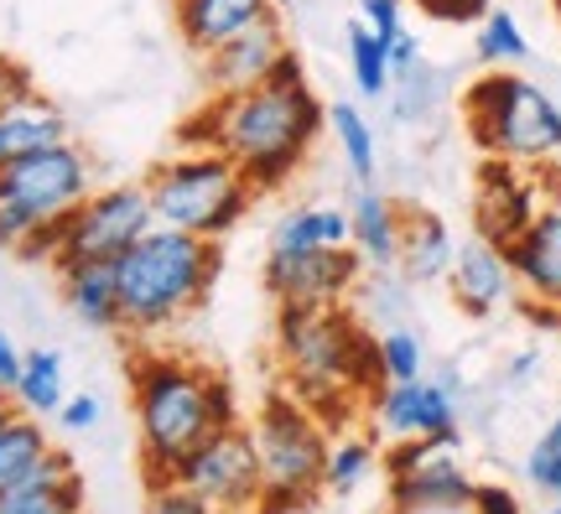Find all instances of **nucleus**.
I'll return each instance as SVG.
<instances>
[{
    "label": "nucleus",
    "instance_id": "f257e3e1",
    "mask_svg": "<svg viewBox=\"0 0 561 514\" xmlns=\"http://www.w3.org/2000/svg\"><path fill=\"white\" fill-rule=\"evenodd\" d=\"M322 125L328 104L312 94L297 53H286L276 73L255 89L208 94V104L182 125V146H208L234 161L255 193H276L307 167Z\"/></svg>",
    "mask_w": 561,
    "mask_h": 514
},
{
    "label": "nucleus",
    "instance_id": "f03ea898",
    "mask_svg": "<svg viewBox=\"0 0 561 514\" xmlns=\"http://www.w3.org/2000/svg\"><path fill=\"white\" fill-rule=\"evenodd\" d=\"M130 411H136L146 478L157 483V478H172V468L208 432L234 426L240 400H234V385L198 358L140 349L130 358Z\"/></svg>",
    "mask_w": 561,
    "mask_h": 514
},
{
    "label": "nucleus",
    "instance_id": "7ed1b4c3",
    "mask_svg": "<svg viewBox=\"0 0 561 514\" xmlns=\"http://www.w3.org/2000/svg\"><path fill=\"white\" fill-rule=\"evenodd\" d=\"M224 271V244L151 224L146 235L115 260L121 281V333L151 343L172 333L182 317H193L208 301Z\"/></svg>",
    "mask_w": 561,
    "mask_h": 514
},
{
    "label": "nucleus",
    "instance_id": "20e7f679",
    "mask_svg": "<svg viewBox=\"0 0 561 514\" xmlns=\"http://www.w3.org/2000/svg\"><path fill=\"white\" fill-rule=\"evenodd\" d=\"M146 193H151L157 224L198 239L234 235L261 198L240 167L219 151H208V146H182L178 157L157 161L151 178H146Z\"/></svg>",
    "mask_w": 561,
    "mask_h": 514
},
{
    "label": "nucleus",
    "instance_id": "39448f33",
    "mask_svg": "<svg viewBox=\"0 0 561 514\" xmlns=\"http://www.w3.org/2000/svg\"><path fill=\"white\" fill-rule=\"evenodd\" d=\"M468 136L483 157L515 167H551L561 157V104L525 73H483L462 89Z\"/></svg>",
    "mask_w": 561,
    "mask_h": 514
},
{
    "label": "nucleus",
    "instance_id": "423d86ee",
    "mask_svg": "<svg viewBox=\"0 0 561 514\" xmlns=\"http://www.w3.org/2000/svg\"><path fill=\"white\" fill-rule=\"evenodd\" d=\"M100 187L94 157L79 140H53L0 167V250L21 255L37 229L58 224Z\"/></svg>",
    "mask_w": 561,
    "mask_h": 514
},
{
    "label": "nucleus",
    "instance_id": "0eeeda50",
    "mask_svg": "<svg viewBox=\"0 0 561 514\" xmlns=\"http://www.w3.org/2000/svg\"><path fill=\"white\" fill-rule=\"evenodd\" d=\"M328 426L312 406H301L291 390L271 396L250 421V442L261 457V514H301L318 510L322 462H328Z\"/></svg>",
    "mask_w": 561,
    "mask_h": 514
},
{
    "label": "nucleus",
    "instance_id": "6e6552de",
    "mask_svg": "<svg viewBox=\"0 0 561 514\" xmlns=\"http://www.w3.org/2000/svg\"><path fill=\"white\" fill-rule=\"evenodd\" d=\"M151 224H157V214H151L146 182H110V187H94L68 218L37 229L21 255L42 260L53 271L79 265V260H121Z\"/></svg>",
    "mask_w": 561,
    "mask_h": 514
},
{
    "label": "nucleus",
    "instance_id": "1a4fd4ad",
    "mask_svg": "<svg viewBox=\"0 0 561 514\" xmlns=\"http://www.w3.org/2000/svg\"><path fill=\"white\" fill-rule=\"evenodd\" d=\"M182 489L208 504V510H261V457H255V442H250V426L234 421V426H219L208 432L172 468Z\"/></svg>",
    "mask_w": 561,
    "mask_h": 514
},
{
    "label": "nucleus",
    "instance_id": "9d476101",
    "mask_svg": "<svg viewBox=\"0 0 561 514\" xmlns=\"http://www.w3.org/2000/svg\"><path fill=\"white\" fill-rule=\"evenodd\" d=\"M385 473H390V510H432L473 499V478L462 468V432L390 442Z\"/></svg>",
    "mask_w": 561,
    "mask_h": 514
},
{
    "label": "nucleus",
    "instance_id": "9b49d317",
    "mask_svg": "<svg viewBox=\"0 0 561 514\" xmlns=\"http://www.w3.org/2000/svg\"><path fill=\"white\" fill-rule=\"evenodd\" d=\"M359 265L354 244L339 250H271L265 255V286L276 301H297V307H348L359 292Z\"/></svg>",
    "mask_w": 561,
    "mask_h": 514
},
{
    "label": "nucleus",
    "instance_id": "f8f14e48",
    "mask_svg": "<svg viewBox=\"0 0 561 514\" xmlns=\"http://www.w3.org/2000/svg\"><path fill=\"white\" fill-rule=\"evenodd\" d=\"M375 436L411 442V436H458V390L447 379H385L369 396Z\"/></svg>",
    "mask_w": 561,
    "mask_h": 514
},
{
    "label": "nucleus",
    "instance_id": "ddd939ff",
    "mask_svg": "<svg viewBox=\"0 0 561 514\" xmlns=\"http://www.w3.org/2000/svg\"><path fill=\"white\" fill-rule=\"evenodd\" d=\"M541 193V167H515V161L489 157L479 167V182H473V229H479V239L510 244L546 208Z\"/></svg>",
    "mask_w": 561,
    "mask_h": 514
},
{
    "label": "nucleus",
    "instance_id": "4468645a",
    "mask_svg": "<svg viewBox=\"0 0 561 514\" xmlns=\"http://www.w3.org/2000/svg\"><path fill=\"white\" fill-rule=\"evenodd\" d=\"M291 53V42H286V26H280V11L261 16L250 32L240 37H229L224 47H214L208 58H203V89L208 94H240V89H255L276 73V62Z\"/></svg>",
    "mask_w": 561,
    "mask_h": 514
},
{
    "label": "nucleus",
    "instance_id": "2eb2a0df",
    "mask_svg": "<svg viewBox=\"0 0 561 514\" xmlns=\"http://www.w3.org/2000/svg\"><path fill=\"white\" fill-rule=\"evenodd\" d=\"M515 286L541 307H561V198H551L520 235L504 244Z\"/></svg>",
    "mask_w": 561,
    "mask_h": 514
},
{
    "label": "nucleus",
    "instance_id": "dca6fc26",
    "mask_svg": "<svg viewBox=\"0 0 561 514\" xmlns=\"http://www.w3.org/2000/svg\"><path fill=\"white\" fill-rule=\"evenodd\" d=\"M447 292L458 301L468 317H489L500 312L504 301L515 297L520 286H515V271H510V255H504V244L494 239H462L458 255H453V271H447Z\"/></svg>",
    "mask_w": 561,
    "mask_h": 514
},
{
    "label": "nucleus",
    "instance_id": "f3484780",
    "mask_svg": "<svg viewBox=\"0 0 561 514\" xmlns=\"http://www.w3.org/2000/svg\"><path fill=\"white\" fill-rule=\"evenodd\" d=\"M83 478L73 457L53 447L37 468L0 489V514H83Z\"/></svg>",
    "mask_w": 561,
    "mask_h": 514
},
{
    "label": "nucleus",
    "instance_id": "a211bd4d",
    "mask_svg": "<svg viewBox=\"0 0 561 514\" xmlns=\"http://www.w3.org/2000/svg\"><path fill=\"white\" fill-rule=\"evenodd\" d=\"M348 244L369 271H390L401 255V198L380 193L375 182H354L348 203Z\"/></svg>",
    "mask_w": 561,
    "mask_h": 514
},
{
    "label": "nucleus",
    "instance_id": "6ab92c4d",
    "mask_svg": "<svg viewBox=\"0 0 561 514\" xmlns=\"http://www.w3.org/2000/svg\"><path fill=\"white\" fill-rule=\"evenodd\" d=\"M276 5L271 0H172V21H178V37L208 58L214 47H224L229 37L250 32L261 16H271Z\"/></svg>",
    "mask_w": 561,
    "mask_h": 514
},
{
    "label": "nucleus",
    "instance_id": "aec40b11",
    "mask_svg": "<svg viewBox=\"0 0 561 514\" xmlns=\"http://www.w3.org/2000/svg\"><path fill=\"white\" fill-rule=\"evenodd\" d=\"M453 255H458V239L447 229V218L432 214V208H405L401 203V276L411 286H437L453 271Z\"/></svg>",
    "mask_w": 561,
    "mask_h": 514
},
{
    "label": "nucleus",
    "instance_id": "412c9836",
    "mask_svg": "<svg viewBox=\"0 0 561 514\" xmlns=\"http://www.w3.org/2000/svg\"><path fill=\"white\" fill-rule=\"evenodd\" d=\"M58 292L68 312L94 333H121V281H115V260H79L58 271Z\"/></svg>",
    "mask_w": 561,
    "mask_h": 514
},
{
    "label": "nucleus",
    "instance_id": "4be33fe9",
    "mask_svg": "<svg viewBox=\"0 0 561 514\" xmlns=\"http://www.w3.org/2000/svg\"><path fill=\"white\" fill-rule=\"evenodd\" d=\"M53 140H68V115L47 100L42 89L21 94V100L0 104V167L11 157H26L37 146H53Z\"/></svg>",
    "mask_w": 561,
    "mask_h": 514
},
{
    "label": "nucleus",
    "instance_id": "5701e85b",
    "mask_svg": "<svg viewBox=\"0 0 561 514\" xmlns=\"http://www.w3.org/2000/svg\"><path fill=\"white\" fill-rule=\"evenodd\" d=\"M380 468V436L354 432V426H339L328 436V462H322V494H359L364 483Z\"/></svg>",
    "mask_w": 561,
    "mask_h": 514
},
{
    "label": "nucleus",
    "instance_id": "b1692460",
    "mask_svg": "<svg viewBox=\"0 0 561 514\" xmlns=\"http://www.w3.org/2000/svg\"><path fill=\"white\" fill-rule=\"evenodd\" d=\"M348 244V208L339 203H297L271 229V250H339Z\"/></svg>",
    "mask_w": 561,
    "mask_h": 514
},
{
    "label": "nucleus",
    "instance_id": "393cba45",
    "mask_svg": "<svg viewBox=\"0 0 561 514\" xmlns=\"http://www.w3.org/2000/svg\"><path fill=\"white\" fill-rule=\"evenodd\" d=\"M62 400H68V369H62V354L58 349H26L11 406L47 421V415L62 411Z\"/></svg>",
    "mask_w": 561,
    "mask_h": 514
},
{
    "label": "nucleus",
    "instance_id": "a878e982",
    "mask_svg": "<svg viewBox=\"0 0 561 514\" xmlns=\"http://www.w3.org/2000/svg\"><path fill=\"white\" fill-rule=\"evenodd\" d=\"M328 130H333V140H339L348 178L375 182V172H380V140H375V125L359 115V104H348V100L328 104Z\"/></svg>",
    "mask_w": 561,
    "mask_h": 514
},
{
    "label": "nucleus",
    "instance_id": "bb28decb",
    "mask_svg": "<svg viewBox=\"0 0 561 514\" xmlns=\"http://www.w3.org/2000/svg\"><path fill=\"white\" fill-rule=\"evenodd\" d=\"M47 453H53V436L42 426V415L11 411L5 426H0V489L16 483V478H26Z\"/></svg>",
    "mask_w": 561,
    "mask_h": 514
},
{
    "label": "nucleus",
    "instance_id": "cd10ccee",
    "mask_svg": "<svg viewBox=\"0 0 561 514\" xmlns=\"http://www.w3.org/2000/svg\"><path fill=\"white\" fill-rule=\"evenodd\" d=\"M473 26H479V32H473V53H479L483 68H520V62H530V42H525L515 11L489 5Z\"/></svg>",
    "mask_w": 561,
    "mask_h": 514
},
{
    "label": "nucleus",
    "instance_id": "c85d7f7f",
    "mask_svg": "<svg viewBox=\"0 0 561 514\" xmlns=\"http://www.w3.org/2000/svg\"><path fill=\"white\" fill-rule=\"evenodd\" d=\"M348 79L364 100H385L390 94V47H385L359 16L348 21Z\"/></svg>",
    "mask_w": 561,
    "mask_h": 514
},
{
    "label": "nucleus",
    "instance_id": "c756f323",
    "mask_svg": "<svg viewBox=\"0 0 561 514\" xmlns=\"http://www.w3.org/2000/svg\"><path fill=\"white\" fill-rule=\"evenodd\" d=\"M359 312L369 317V322H385V328L411 322V281L401 276V265L375 271V276L359 281Z\"/></svg>",
    "mask_w": 561,
    "mask_h": 514
},
{
    "label": "nucleus",
    "instance_id": "7c9ffc66",
    "mask_svg": "<svg viewBox=\"0 0 561 514\" xmlns=\"http://www.w3.org/2000/svg\"><path fill=\"white\" fill-rule=\"evenodd\" d=\"M390 89H396V125H416V119H426L432 110H437L442 79H437V68L421 58L416 68L396 73V79H390Z\"/></svg>",
    "mask_w": 561,
    "mask_h": 514
},
{
    "label": "nucleus",
    "instance_id": "2f4dec72",
    "mask_svg": "<svg viewBox=\"0 0 561 514\" xmlns=\"http://www.w3.org/2000/svg\"><path fill=\"white\" fill-rule=\"evenodd\" d=\"M375 343H380V375L385 379H421L426 375V349H421V338L411 322H396V328L375 333Z\"/></svg>",
    "mask_w": 561,
    "mask_h": 514
},
{
    "label": "nucleus",
    "instance_id": "473e14b6",
    "mask_svg": "<svg viewBox=\"0 0 561 514\" xmlns=\"http://www.w3.org/2000/svg\"><path fill=\"white\" fill-rule=\"evenodd\" d=\"M525 483L546 499H561V411L551 415V426L530 442V453H525Z\"/></svg>",
    "mask_w": 561,
    "mask_h": 514
},
{
    "label": "nucleus",
    "instance_id": "72a5a7b5",
    "mask_svg": "<svg viewBox=\"0 0 561 514\" xmlns=\"http://www.w3.org/2000/svg\"><path fill=\"white\" fill-rule=\"evenodd\" d=\"M140 514H214L193 489H182L178 478H157L151 494H146V510Z\"/></svg>",
    "mask_w": 561,
    "mask_h": 514
},
{
    "label": "nucleus",
    "instance_id": "f704fd0d",
    "mask_svg": "<svg viewBox=\"0 0 561 514\" xmlns=\"http://www.w3.org/2000/svg\"><path fill=\"white\" fill-rule=\"evenodd\" d=\"M359 21L375 32V37L390 47V42L405 32V11H401V0H359Z\"/></svg>",
    "mask_w": 561,
    "mask_h": 514
},
{
    "label": "nucleus",
    "instance_id": "c9c22d12",
    "mask_svg": "<svg viewBox=\"0 0 561 514\" xmlns=\"http://www.w3.org/2000/svg\"><path fill=\"white\" fill-rule=\"evenodd\" d=\"M58 421H62V432H73V436L94 432V426L104 421L100 396H68V400H62V411H58Z\"/></svg>",
    "mask_w": 561,
    "mask_h": 514
},
{
    "label": "nucleus",
    "instance_id": "e433bc0d",
    "mask_svg": "<svg viewBox=\"0 0 561 514\" xmlns=\"http://www.w3.org/2000/svg\"><path fill=\"white\" fill-rule=\"evenodd\" d=\"M411 5H421L432 21H458V26H473L489 11L483 0H411Z\"/></svg>",
    "mask_w": 561,
    "mask_h": 514
},
{
    "label": "nucleus",
    "instance_id": "4c0bfd02",
    "mask_svg": "<svg viewBox=\"0 0 561 514\" xmlns=\"http://www.w3.org/2000/svg\"><path fill=\"white\" fill-rule=\"evenodd\" d=\"M473 514H525L515 489H504V483H473Z\"/></svg>",
    "mask_w": 561,
    "mask_h": 514
},
{
    "label": "nucleus",
    "instance_id": "58836bf2",
    "mask_svg": "<svg viewBox=\"0 0 561 514\" xmlns=\"http://www.w3.org/2000/svg\"><path fill=\"white\" fill-rule=\"evenodd\" d=\"M21 358H26V349H21L16 338L0 328V396H16V379H21Z\"/></svg>",
    "mask_w": 561,
    "mask_h": 514
},
{
    "label": "nucleus",
    "instance_id": "ea45409f",
    "mask_svg": "<svg viewBox=\"0 0 561 514\" xmlns=\"http://www.w3.org/2000/svg\"><path fill=\"white\" fill-rule=\"evenodd\" d=\"M32 89H37V83H32V73H26L16 58H5V53H0V104L21 100V94H32Z\"/></svg>",
    "mask_w": 561,
    "mask_h": 514
},
{
    "label": "nucleus",
    "instance_id": "a19ab883",
    "mask_svg": "<svg viewBox=\"0 0 561 514\" xmlns=\"http://www.w3.org/2000/svg\"><path fill=\"white\" fill-rule=\"evenodd\" d=\"M416 62H421V42L411 37V32H401V37L390 42V79L405 73V68H416Z\"/></svg>",
    "mask_w": 561,
    "mask_h": 514
},
{
    "label": "nucleus",
    "instance_id": "79ce46f5",
    "mask_svg": "<svg viewBox=\"0 0 561 514\" xmlns=\"http://www.w3.org/2000/svg\"><path fill=\"white\" fill-rule=\"evenodd\" d=\"M16 411V406H11V396H0V426H5V415Z\"/></svg>",
    "mask_w": 561,
    "mask_h": 514
},
{
    "label": "nucleus",
    "instance_id": "37998d69",
    "mask_svg": "<svg viewBox=\"0 0 561 514\" xmlns=\"http://www.w3.org/2000/svg\"><path fill=\"white\" fill-rule=\"evenodd\" d=\"M214 514H261V510H214Z\"/></svg>",
    "mask_w": 561,
    "mask_h": 514
},
{
    "label": "nucleus",
    "instance_id": "c03bdc74",
    "mask_svg": "<svg viewBox=\"0 0 561 514\" xmlns=\"http://www.w3.org/2000/svg\"><path fill=\"white\" fill-rule=\"evenodd\" d=\"M546 514H561V499H557V504H551V510H546Z\"/></svg>",
    "mask_w": 561,
    "mask_h": 514
},
{
    "label": "nucleus",
    "instance_id": "a18cd8bd",
    "mask_svg": "<svg viewBox=\"0 0 561 514\" xmlns=\"http://www.w3.org/2000/svg\"><path fill=\"white\" fill-rule=\"evenodd\" d=\"M271 5H276V11H280V5H291V0H271Z\"/></svg>",
    "mask_w": 561,
    "mask_h": 514
},
{
    "label": "nucleus",
    "instance_id": "49530a36",
    "mask_svg": "<svg viewBox=\"0 0 561 514\" xmlns=\"http://www.w3.org/2000/svg\"><path fill=\"white\" fill-rule=\"evenodd\" d=\"M483 5H494V0H483Z\"/></svg>",
    "mask_w": 561,
    "mask_h": 514
},
{
    "label": "nucleus",
    "instance_id": "de8ad7c7",
    "mask_svg": "<svg viewBox=\"0 0 561 514\" xmlns=\"http://www.w3.org/2000/svg\"><path fill=\"white\" fill-rule=\"evenodd\" d=\"M83 514H89V510H83Z\"/></svg>",
    "mask_w": 561,
    "mask_h": 514
}]
</instances>
